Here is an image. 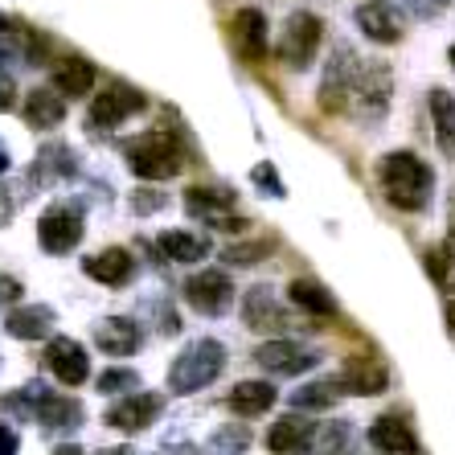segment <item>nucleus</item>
I'll return each mask as SVG.
<instances>
[{"instance_id": "nucleus-1", "label": "nucleus", "mask_w": 455, "mask_h": 455, "mask_svg": "<svg viewBox=\"0 0 455 455\" xmlns=\"http://www.w3.org/2000/svg\"><path fill=\"white\" fill-rule=\"evenodd\" d=\"M378 185L386 193V202L394 210L403 213H419L427 210L431 202V189H435V172L423 156H414V152H386L378 164Z\"/></svg>"}, {"instance_id": "nucleus-2", "label": "nucleus", "mask_w": 455, "mask_h": 455, "mask_svg": "<svg viewBox=\"0 0 455 455\" xmlns=\"http://www.w3.org/2000/svg\"><path fill=\"white\" fill-rule=\"evenodd\" d=\"M222 370H226L222 340H210V337L193 340V345H185V349L177 353V361L169 365V390L172 394H197L222 378Z\"/></svg>"}, {"instance_id": "nucleus-3", "label": "nucleus", "mask_w": 455, "mask_h": 455, "mask_svg": "<svg viewBox=\"0 0 455 455\" xmlns=\"http://www.w3.org/2000/svg\"><path fill=\"white\" fill-rule=\"evenodd\" d=\"M124 156H127V169L136 172V177H144V180H169L185 169V152H180L177 136L164 132V127H160V132H144V136H136L124 148Z\"/></svg>"}, {"instance_id": "nucleus-4", "label": "nucleus", "mask_w": 455, "mask_h": 455, "mask_svg": "<svg viewBox=\"0 0 455 455\" xmlns=\"http://www.w3.org/2000/svg\"><path fill=\"white\" fill-rule=\"evenodd\" d=\"M320 42H324V21H320L316 12H291L283 33H279L275 53L291 66V70H307L312 58H316V50H320Z\"/></svg>"}, {"instance_id": "nucleus-5", "label": "nucleus", "mask_w": 455, "mask_h": 455, "mask_svg": "<svg viewBox=\"0 0 455 455\" xmlns=\"http://www.w3.org/2000/svg\"><path fill=\"white\" fill-rule=\"evenodd\" d=\"M390 95H394V75L386 62H361L357 78H353V95H349V107L357 111L365 124L381 119L390 111Z\"/></svg>"}, {"instance_id": "nucleus-6", "label": "nucleus", "mask_w": 455, "mask_h": 455, "mask_svg": "<svg viewBox=\"0 0 455 455\" xmlns=\"http://www.w3.org/2000/svg\"><path fill=\"white\" fill-rule=\"evenodd\" d=\"M361 70V58L349 45H337V58L329 62V75L320 83V111L324 116H345L349 111V95H353V78Z\"/></svg>"}, {"instance_id": "nucleus-7", "label": "nucleus", "mask_w": 455, "mask_h": 455, "mask_svg": "<svg viewBox=\"0 0 455 455\" xmlns=\"http://www.w3.org/2000/svg\"><path fill=\"white\" fill-rule=\"evenodd\" d=\"M83 210L70 202L53 205V210L42 213V222H37V243L45 246L50 254H70L78 243H83Z\"/></svg>"}, {"instance_id": "nucleus-8", "label": "nucleus", "mask_w": 455, "mask_h": 455, "mask_svg": "<svg viewBox=\"0 0 455 455\" xmlns=\"http://www.w3.org/2000/svg\"><path fill=\"white\" fill-rule=\"evenodd\" d=\"M140 107H144V95H140L136 86L111 83L91 99V116H86V124L95 127V132H107V127H119L127 116H136Z\"/></svg>"}, {"instance_id": "nucleus-9", "label": "nucleus", "mask_w": 455, "mask_h": 455, "mask_svg": "<svg viewBox=\"0 0 455 455\" xmlns=\"http://www.w3.org/2000/svg\"><path fill=\"white\" fill-rule=\"evenodd\" d=\"M25 398H29V414L50 431L83 423V403L70 394H45V386H25Z\"/></svg>"}, {"instance_id": "nucleus-10", "label": "nucleus", "mask_w": 455, "mask_h": 455, "mask_svg": "<svg viewBox=\"0 0 455 455\" xmlns=\"http://www.w3.org/2000/svg\"><path fill=\"white\" fill-rule=\"evenodd\" d=\"M160 411H164V398H160V394L136 390V394H127V398H119V403L107 411L103 423L116 427V431H124V435H136V431H144V427L156 423Z\"/></svg>"}, {"instance_id": "nucleus-11", "label": "nucleus", "mask_w": 455, "mask_h": 455, "mask_svg": "<svg viewBox=\"0 0 455 455\" xmlns=\"http://www.w3.org/2000/svg\"><path fill=\"white\" fill-rule=\"evenodd\" d=\"M185 299L189 307H197L202 316H222L226 307L234 304V283L226 271H202L185 283Z\"/></svg>"}, {"instance_id": "nucleus-12", "label": "nucleus", "mask_w": 455, "mask_h": 455, "mask_svg": "<svg viewBox=\"0 0 455 455\" xmlns=\"http://www.w3.org/2000/svg\"><path fill=\"white\" fill-rule=\"evenodd\" d=\"M254 361L263 365L267 373H275V378H296V373H307L316 365V353L296 345V340H267L254 349Z\"/></svg>"}, {"instance_id": "nucleus-13", "label": "nucleus", "mask_w": 455, "mask_h": 455, "mask_svg": "<svg viewBox=\"0 0 455 455\" xmlns=\"http://www.w3.org/2000/svg\"><path fill=\"white\" fill-rule=\"evenodd\" d=\"M45 365L62 386H83L91 378V357H86V349L75 337H53L45 345Z\"/></svg>"}, {"instance_id": "nucleus-14", "label": "nucleus", "mask_w": 455, "mask_h": 455, "mask_svg": "<svg viewBox=\"0 0 455 455\" xmlns=\"http://www.w3.org/2000/svg\"><path fill=\"white\" fill-rule=\"evenodd\" d=\"M386 386H390V370L378 357H353L337 378V390L357 394V398H378V394H386Z\"/></svg>"}, {"instance_id": "nucleus-15", "label": "nucleus", "mask_w": 455, "mask_h": 455, "mask_svg": "<svg viewBox=\"0 0 455 455\" xmlns=\"http://www.w3.org/2000/svg\"><path fill=\"white\" fill-rule=\"evenodd\" d=\"M83 271L103 287H124V283H132V275H136V259H132V251H124V246H107V251L86 254Z\"/></svg>"}, {"instance_id": "nucleus-16", "label": "nucleus", "mask_w": 455, "mask_h": 455, "mask_svg": "<svg viewBox=\"0 0 455 455\" xmlns=\"http://www.w3.org/2000/svg\"><path fill=\"white\" fill-rule=\"evenodd\" d=\"M357 25H361V33L378 45H394L403 37V17L394 9V0H365L357 9Z\"/></svg>"}, {"instance_id": "nucleus-17", "label": "nucleus", "mask_w": 455, "mask_h": 455, "mask_svg": "<svg viewBox=\"0 0 455 455\" xmlns=\"http://www.w3.org/2000/svg\"><path fill=\"white\" fill-rule=\"evenodd\" d=\"M95 345L107 357H132L144 345V329L127 316H107L95 324Z\"/></svg>"}, {"instance_id": "nucleus-18", "label": "nucleus", "mask_w": 455, "mask_h": 455, "mask_svg": "<svg viewBox=\"0 0 455 455\" xmlns=\"http://www.w3.org/2000/svg\"><path fill=\"white\" fill-rule=\"evenodd\" d=\"M243 320L254 332H279L287 329V307L271 296V287H251L243 299Z\"/></svg>"}, {"instance_id": "nucleus-19", "label": "nucleus", "mask_w": 455, "mask_h": 455, "mask_svg": "<svg viewBox=\"0 0 455 455\" xmlns=\"http://www.w3.org/2000/svg\"><path fill=\"white\" fill-rule=\"evenodd\" d=\"M230 37H234V50L243 53L246 62H263L267 58V17L259 9L234 12Z\"/></svg>"}, {"instance_id": "nucleus-20", "label": "nucleus", "mask_w": 455, "mask_h": 455, "mask_svg": "<svg viewBox=\"0 0 455 455\" xmlns=\"http://www.w3.org/2000/svg\"><path fill=\"white\" fill-rule=\"evenodd\" d=\"M370 443L386 455H419V435H414L411 423L398 419V414H381V419H373Z\"/></svg>"}, {"instance_id": "nucleus-21", "label": "nucleus", "mask_w": 455, "mask_h": 455, "mask_svg": "<svg viewBox=\"0 0 455 455\" xmlns=\"http://www.w3.org/2000/svg\"><path fill=\"white\" fill-rule=\"evenodd\" d=\"M312 431H316V423H307L304 414H283V419H275L271 431H267V451L271 455H299L304 443L312 439Z\"/></svg>"}, {"instance_id": "nucleus-22", "label": "nucleus", "mask_w": 455, "mask_h": 455, "mask_svg": "<svg viewBox=\"0 0 455 455\" xmlns=\"http://www.w3.org/2000/svg\"><path fill=\"white\" fill-rule=\"evenodd\" d=\"M185 210L193 218H205L213 230H222L226 218H234V193L230 189H202V185H193L185 193Z\"/></svg>"}, {"instance_id": "nucleus-23", "label": "nucleus", "mask_w": 455, "mask_h": 455, "mask_svg": "<svg viewBox=\"0 0 455 455\" xmlns=\"http://www.w3.org/2000/svg\"><path fill=\"white\" fill-rule=\"evenodd\" d=\"M353 447H357V427L349 419H337V423L316 427L299 455H353Z\"/></svg>"}, {"instance_id": "nucleus-24", "label": "nucleus", "mask_w": 455, "mask_h": 455, "mask_svg": "<svg viewBox=\"0 0 455 455\" xmlns=\"http://www.w3.org/2000/svg\"><path fill=\"white\" fill-rule=\"evenodd\" d=\"M25 119L37 132H53L66 119V99L53 86H33L29 95H25Z\"/></svg>"}, {"instance_id": "nucleus-25", "label": "nucleus", "mask_w": 455, "mask_h": 455, "mask_svg": "<svg viewBox=\"0 0 455 455\" xmlns=\"http://www.w3.org/2000/svg\"><path fill=\"white\" fill-rule=\"evenodd\" d=\"M50 329H53V307H45V304L12 307L9 316H4V332L17 340H42V337H50Z\"/></svg>"}, {"instance_id": "nucleus-26", "label": "nucleus", "mask_w": 455, "mask_h": 455, "mask_svg": "<svg viewBox=\"0 0 455 455\" xmlns=\"http://www.w3.org/2000/svg\"><path fill=\"white\" fill-rule=\"evenodd\" d=\"M99 83V70L86 58H66L58 70H53V91L62 99H86Z\"/></svg>"}, {"instance_id": "nucleus-27", "label": "nucleus", "mask_w": 455, "mask_h": 455, "mask_svg": "<svg viewBox=\"0 0 455 455\" xmlns=\"http://www.w3.org/2000/svg\"><path fill=\"white\" fill-rule=\"evenodd\" d=\"M427 107H431V127H435V144L443 148V156L455 160V95L435 86L427 95Z\"/></svg>"}, {"instance_id": "nucleus-28", "label": "nucleus", "mask_w": 455, "mask_h": 455, "mask_svg": "<svg viewBox=\"0 0 455 455\" xmlns=\"http://www.w3.org/2000/svg\"><path fill=\"white\" fill-rule=\"evenodd\" d=\"M275 386L271 381H238L230 394H226V403H230L234 414H243V419H254V414H267L275 406Z\"/></svg>"}, {"instance_id": "nucleus-29", "label": "nucleus", "mask_w": 455, "mask_h": 455, "mask_svg": "<svg viewBox=\"0 0 455 455\" xmlns=\"http://www.w3.org/2000/svg\"><path fill=\"white\" fill-rule=\"evenodd\" d=\"M287 299H291L299 312H307V316H332V312H337L332 291H324L316 279H291V283H287Z\"/></svg>"}, {"instance_id": "nucleus-30", "label": "nucleus", "mask_w": 455, "mask_h": 455, "mask_svg": "<svg viewBox=\"0 0 455 455\" xmlns=\"http://www.w3.org/2000/svg\"><path fill=\"white\" fill-rule=\"evenodd\" d=\"M160 254L172 259V263H202L205 254H210V243H205L202 234H189V230H169L160 234Z\"/></svg>"}, {"instance_id": "nucleus-31", "label": "nucleus", "mask_w": 455, "mask_h": 455, "mask_svg": "<svg viewBox=\"0 0 455 455\" xmlns=\"http://www.w3.org/2000/svg\"><path fill=\"white\" fill-rule=\"evenodd\" d=\"M340 398L337 390V378H324V381H307L291 394V406L296 411H332V403Z\"/></svg>"}, {"instance_id": "nucleus-32", "label": "nucleus", "mask_w": 455, "mask_h": 455, "mask_svg": "<svg viewBox=\"0 0 455 455\" xmlns=\"http://www.w3.org/2000/svg\"><path fill=\"white\" fill-rule=\"evenodd\" d=\"M423 267H427V275L439 283V291H447V296H451V291H455V243L431 246V251L423 254Z\"/></svg>"}, {"instance_id": "nucleus-33", "label": "nucleus", "mask_w": 455, "mask_h": 455, "mask_svg": "<svg viewBox=\"0 0 455 455\" xmlns=\"http://www.w3.org/2000/svg\"><path fill=\"white\" fill-rule=\"evenodd\" d=\"M246 443H251L246 427H222V431L210 439V447H205V451H210V455H243Z\"/></svg>"}, {"instance_id": "nucleus-34", "label": "nucleus", "mask_w": 455, "mask_h": 455, "mask_svg": "<svg viewBox=\"0 0 455 455\" xmlns=\"http://www.w3.org/2000/svg\"><path fill=\"white\" fill-rule=\"evenodd\" d=\"M99 390H103V394L132 390V394H136L140 390V373L136 370H103V373H99Z\"/></svg>"}, {"instance_id": "nucleus-35", "label": "nucleus", "mask_w": 455, "mask_h": 455, "mask_svg": "<svg viewBox=\"0 0 455 455\" xmlns=\"http://www.w3.org/2000/svg\"><path fill=\"white\" fill-rule=\"evenodd\" d=\"M271 246L267 243H243V246H226V263L230 267H254L259 259H267Z\"/></svg>"}, {"instance_id": "nucleus-36", "label": "nucleus", "mask_w": 455, "mask_h": 455, "mask_svg": "<svg viewBox=\"0 0 455 455\" xmlns=\"http://www.w3.org/2000/svg\"><path fill=\"white\" fill-rule=\"evenodd\" d=\"M251 180L259 185V189H271V197H287V185L279 180L275 164H259V169L251 172Z\"/></svg>"}, {"instance_id": "nucleus-37", "label": "nucleus", "mask_w": 455, "mask_h": 455, "mask_svg": "<svg viewBox=\"0 0 455 455\" xmlns=\"http://www.w3.org/2000/svg\"><path fill=\"white\" fill-rule=\"evenodd\" d=\"M160 205H164V193H156V189H140L136 197H132V210L136 213H156Z\"/></svg>"}, {"instance_id": "nucleus-38", "label": "nucleus", "mask_w": 455, "mask_h": 455, "mask_svg": "<svg viewBox=\"0 0 455 455\" xmlns=\"http://www.w3.org/2000/svg\"><path fill=\"white\" fill-rule=\"evenodd\" d=\"M21 279H12V275H0V304H17L21 299Z\"/></svg>"}, {"instance_id": "nucleus-39", "label": "nucleus", "mask_w": 455, "mask_h": 455, "mask_svg": "<svg viewBox=\"0 0 455 455\" xmlns=\"http://www.w3.org/2000/svg\"><path fill=\"white\" fill-rule=\"evenodd\" d=\"M17 447H21L17 431H12V427H0V455H17Z\"/></svg>"}, {"instance_id": "nucleus-40", "label": "nucleus", "mask_w": 455, "mask_h": 455, "mask_svg": "<svg viewBox=\"0 0 455 455\" xmlns=\"http://www.w3.org/2000/svg\"><path fill=\"white\" fill-rule=\"evenodd\" d=\"M12 95H17V86H12L9 78H0V111H9V107L17 103V99H12Z\"/></svg>"}, {"instance_id": "nucleus-41", "label": "nucleus", "mask_w": 455, "mask_h": 455, "mask_svg": "<svg viewBox=\"0 0 455 455\" xmlns=\"http://www.w3.org/2000/svg\"><path fill=\"white\" fill-rule=\"evenodd\" d=\"M443 320H447V337L455 340V299H447L443 304Z\"/></svg>"}, {"instance_id": "nucleus-42", "label": "nucleus", "mask_w": 455, "mask_h": 455, "mask_svg": "<svg viewBox=\"0 0 455 455\" xmlns=\"http://www.w3.org/2000/svg\"><path fill=\"white\" fill-rule=\"evenodd\" d=\"M9 218H12V202H9V193L0 189V226L9 222Z\"/></svg>"}, {"instance_id": "nucleus-43", "label": "nucleus", "mask_w": 455, "mask_h": 455, "mask_svg": "<svg viewBox=\"0 0 455 455\" xmlns=\"http://www.w3.org/2000/svg\"><path fill=\"white\" fill-rule=\"evenodd\" d=\"M53 455H83V447L78 443H58L53 447Z\"/></svg>"}, {"instance_id": "nucleus-44", "label": "nucleus", "mask_w": 455, "mask_h": 455, "mask_svg": "<svg viewBox=\"0 0 455 455\" xmlns=\"http://www.w3.org/2000/svg\"><path fill=\"white\" fill-rule=\"evenodd\" d=\"M99 455H136V451H132V447H103Z\"/></svg>"}, {"instance_id": "nucleus-45", "label": "nucleus", "mask_w": 455, "mask_h": 455, "mask_svg": "<svg viewBox=\"0 0 455 455\" xmlns=\"http://www.w3.org/2000/svg\"><path fill=\"white\" fill-rule=\"evenodd\" d=\"M451 243H455V193H451Z\"/></svg>"}, {"instance_id": "nucleus-46", "label": "nucleus", "mask_w": 455, "mask_h": 455, "mask_svg": "<svg viewBox=\"0 0 455 455\" xmlns=\"http://www.w3.org/2000/svg\"><path fill=\"white\" fill-rule=\"evenodd\" d=\"M9 169V152H0V172Z\"/></svg>"}, {"instance_id": "nucleus-47", "label": "nucleus", "mask_w": 455, "mask_h": 455, "mask_svg": "<svg viewBox=\"0 0 455 455\" xmlns=\"http://www.w3.org/2000/svg\"><path fill=\"white\" fill-rule=\"evenodd\" d=\"M447 58H451V66H455V45H451V50H447Z\"/></svg>"}, {"instance_id": "nucleus-48", "label": "nucleus", "mask_w": 455, "mask_h": 455, "mask_svg": "<svg viewBox=\"0 0 455 455\" xmlns=\"http://www.w3.org/2000/svg\"><path fill=\"white\" fill-rule=\"evenodd\" d=\"M0 29H4V21H0Z\"/></svg>"}]
</instances>
